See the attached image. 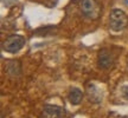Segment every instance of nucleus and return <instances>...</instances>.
Returning <instances> with one entry per match:
<instances>
[{
    "mask_svg": "<svg viewBox=\"0 0 128 118\" xmlns=\"http://www.w3.org/2000/svg\"><path fill=\"white\" fill-rule=\"evenodd\" d=\"M115 63V56L108 49H102L97 56V64L103 70H109Z\"/></svg>",
    "mask_w": 128,
    "mask_h": 118,
    "instance_id": "20e7f679",
    "label": "nucleus"
},
{
    "mask_svg": "<svg viewBox=\"0 0 128 118\" xmlns=\"http://www.w3.org/2000/svg\"><path fill=\"white\" fill-rule=\"evenodd\" d=\"M81 11L87 18L97 19L101 14V6L96 0H82Z\"/></svg>",
    "mask_w": 128,
    "mask_h": 118,
    "instance_id": "7ed1b4c3",
    "label": "nucleus"
},
{
    "mask_svg": "<svg viewBox=\"0 0 128 118\" xmlns=\"http://www.w3.org/2000/svg\"><path fill=\"white\" fill-rule=\"evenodd\" d=\"M25 38L20 34H12V36L7 37L2 43V49L4 51L8 52V53H17L25 46Z\"/></svg>",
    "mask_w": 128,
    "mask_h": 118,
    "instance_id": "f03ea898",
    "label": "nucleus"
},
{
    "mask_svg": "<svg viewBox=\"0 0 128 118\" xmlns=\"http://www.w3.org/2000/svg\"><path fill=\"white\" fill-rule=\"evenodd\" d=\"M5 71L8 76H12V77H18L22 73V68H20V64L19 61H16V60H12V61H8L6 67H5Z\"/></svg>",
    "mask_w": 128,
    "mask_h": 118,
    "instance_id": "6e6552de",
    "label": "nucleus"
},
{
    "mask_svg": "<svg viewBox=\"0 0 128 118\" xmlns=\"http://www.w3.org/2000/svg\"><path fill=\"white\" fill-rule=\"evenodd\" d=\"M87 96L89 102H92L94 104H100L102 102V98H103L102 92L94 84H89L87 86Z\"/></svg>",
    "mask_w": 128,
    "mask_h": 118,
    "instance_id": "423d86ee",
    "label": "nucleus"
},
{
    "mask_svg": "<svg viewBox=\"0 0 128 118\" xmlns=\"http://www.w3.org/2000/svg\"><path fill=\"white\" fill-rule=\"evenodd\" d=\"M120 92H121V96L124 97L126 100H128V85H124L120 89Z\"/></svg>",
    "mask_w": 128,
    "mask_h": 118,
    "instance_id": "1a4fd4ad",
    "label": "nucleus"
},
{
    "mask_svg": "<svg viewBox=\"0 0 128 118\" xmlns=\"http://www.w3.org/2000/svg\"><path fill=\"white\" fill-rule=\"evenodd\" d=\"M68 99L72 105L81 104V102L83 99V92L78 87H71L70 91H69Z\"/></svg>",
    "mask_w": 128,
    "mask_h": 118,
    "instance_id": "0eeeda50",
    "label": "nucleus"
},
{
    "mask_svg": "<svg viewBox=\"0 0 128 118\" xmlns=\"http://www.w3.org/2000/svg\"><path fill=\"white\" fill-rule=\"evenodd\" d=\"M65 110L57 105H45L42 111V118H63Z\"/></svg>",
    "mask_w": 128,
    "mask_h": 118,
    "instance_id": "39448f33",
    "label": "nucleus"
},
{
    "mask_svg": "<svg viewBox=\"0 0 128 118\" xmlns=\"http://www.w3.org/2000/svg\"><path fill=\"white\" fill-rule=\"evenodd\" d=\"M128 18L122 9L114 8L109 14V27L114 32H121L127 27Z\"/></svg>",
    "mask_w": 128,
    "mask_h": 118,
    "instance_id": "f257e3e1",
    "label": "nucleus"
}]
</instances>
